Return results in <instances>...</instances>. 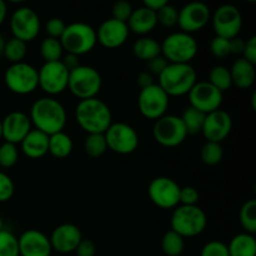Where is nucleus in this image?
I'll list each match as a JSON object with an SVG mask.
<instances>
[{"label": "nucleus", "instance_id": "obj_48", "mask_svg": "<svg viewBox=\"0 0 256 256\" xmlns=\"http://www.w3.org/2000/svg\"><path fill=\"white\" fill-rule=\"evenodd\" d=\"M242 58L252 64H256V36H252L248 42H245Z\"/></svg>", "mask_w": 256, "mask_h": 256}, {"label": "nucleus", "instance_id": "obj_16", "mask_svg": "<svg viewBox=\"0 0 256 256\" xmlns=\"http://www.w3.org/2000/svg\"><path fill=\"white\" fill-rule=\"evenodd\" d=\"M212 19L210 8L202 2H192L179 10L178 14V26L180 32L192 35L200 32L208 25Z\"/></svg>", "mask_w": 256, "mask_h": 256}, {"label": "nucleus", "instance_id": "obj_30", "mask_svg": "<svg viewBox=\"0 0 256 256\" xmlns=\"http://www.w3.org/2000/svg\"><path fill=\"white\" fill-rule=\"evenodd\" d=\"M185 239L172 230L164 234L162 239V250L166 256H180L184 252Z\"/></svg>", "mask_w": 256, "mask_h": 256}, {"label": "nucleus", "instance_id": "obj_53", "mask_svg": "<svg viewBox=\"0 0 256 256\" xmlns=\"http://www.w3.org/2000/svg\"><path fill=\"white\" fill-rule=\"evenodd\" d=\"M6 15H8V6L5 4V2L0 0V25L4 22V20L6 19Z\"/></svg>", "mask_w": 256, "mask_h": 256}, {"label": "nucleus", "instance_id": "obj_40", "mask_svg": "<svg viewBox=\"0 0 256 256\" xmlns=\"http://www.w3.org/2000/svg\"><path fill=\"white\" fill-rule=\"evenodd\" d=\"M210 52L215 58H219V59H224V58L232 55V52H230V40L220 36H214L210 42Z\"/></svg>", "mask_w": 256, "mask_h": 256}, {"label": "nucleus", "instance_id": "obj_11", "mask_svg": "<svg viewBox=\"0 0 256 256\" xmlns=\"http://www.w3.org/2000/svg\"><path fill=\"white\" fill-rule=\"evenodd\" d=\"M155 142L164 148H176L185 142L188 132L182 119L178 115L166 114L155 120L152 126Z\"/></svg>", "mask_w": 256, "mask_h": 256}, {"label": "nucleus", "instance_id": "obj_23", "mask_svg": "<svg viewBox=\"0 0 256 256\" xmlns=\"http://www.w3.org/2000/svg\"><path fill=\"white\" fill-rule=\"evenodd\" d=\"M129 32L139 36H148L158 25L156 12H152L145 6L136 8L132 10L129 20L126 22Z\"/></svg>", "mask_w": 256, "mask_h": 256}, {"label": "nucleus", "instance_id": "obj_37", "mask_svg": "<svg viewBox=\"0 0 256 256\" xmlns=\"http://www.w3.org/2000/svg\"><path fill=\"white\" fill-rule=\"evenodd\" d=\"M0 256H20L18 238L9 230L0 232Z\"/></svg>", "mask_w": 256, "mask_h": 256}, {"label": "nucleus", "instance_id": "obj_56", "mask_svg": "<svg viewBox=\"0 0 256 256\" xmlns=\"http://www.w3.org/2000/svg\"><path fill=\"white\" fill-rule=\"evenodd\" d=\"M252 109H255V92L252 96Z\"/></svg>", "mask_w": 256, "mask_h": 256}, {"label": "nucleus", "instance_id": "obj_2", "mask_svg": "<svg viewBox=\"0 0 256 256\" xmlns=\"http://www.w3.org/2000/svg\"><path fill=\"white\" fill-rule=\"evenodd\" d=\"M75 119L86 134H104L112 124L109 105L99 98L80 100L75 108Z\"/></svg>", "mask_w": 256, "mask_h": 256}, {"label": "nucleus", "instance_id": "obj_15", "mask_svg": "<svg viewBox=\"0 0 256 256\" xmlns=\"http://www.w3.org/2000/svg\"><path fill=\"white\" fill-rule=\"evenodd\" d=\"M148 195L152 204L160 209H175L180 205V186L172 178L158 176L152 179L148 188Z\"/></svg>", "mask_w": 256, "mask_h": 256}, {"label": "nucleus", "instance_id": "obj_52", "mask_svg": "<svg viewBox=\"0 0 256 256\" xmlns=\"http://www.w3.org/2000/svg\"><path fill=\"white\" fill-rule=\"evenodd\" d=\"M166 4H168V0H144L142 6L148 8V9H150L152 12H156Z\"/></svg>", "mask_w": 256, "mask_h": 256}, {"label": "nucleus", "instance_id": "obj_43", "mask_svg": "<svg viewBox=\"0 0 256 256\" xmlns=\"http://www.w3.org/2000/svg\"><path fill=\"white\" fill-rule=\"evenodd\" d=\"M132 10L134 9H132V4L129 2H126V0H120V2H116L112 5V18L115 20H119V22H128Z\"/></svg>", "mask_w": 256, "mask_h": 256}, {"label": "nucleus", "instance_id": "obj_8", "mask_svg": "<svg viewBox=\"0 0 256 256\" xmlns=\"http://www.w3.org/2000/svg\"><path fill=\"white\" fill-rule=\"evenodd\" d=\"M4 82L8 89L14 94H32L39 88L38 69L25 62L12 64L5 70Z\"/></svg>", "mask_w": 256, "mask_h": 256}, {"label": "nucleus", "instance_id": "obj_28", "mask_svg": "<svg viewBox=\"0 0 256 256\" xmlns=\"http://www.w3.org/2000/svg\"><path fill=\"white\" fill-rule=\"evenodd\" d=\"M72 139L64 132H56L49 136V150L48 152L52 154L56 159L68 158L72 152Z\"/></svg>", "mask_w": 256, "mask_h": 256}, {"label": "nucleus", "instance_id": "obj_6", "mask_svg": "<svg viewBox=\"0 0 256 256\" xmlns=\"http://www.w3.org/2000/svg\"><path fill=\"white\" fill-rule=\"evenodd\" d=\"M60 42L64 52L76 56L85 55L92 52L96 45V30L86 22H72L65 28L60 38Z\"/></svg>", "mask_w": 256, "mask_h": 256}, {"label": "nucleus", "instance_id": "obj_57", "mask_svg": "<svg viewBox=\"0 0 256 256\" xmlns=\"http://www.w3.org/2000/svg\"><path fill=\"white\" fill-rule=\"evenodd\" d=\"M2 139V120H0V140Z\"/></svg>", "mask_w": 256, "mask_h": 256}, {"label": "nucleus", "instance_id": "obj_12", "mask_svg": "<svg viewBox=\"0 0 256 256\" xmlns=\"http://www.w3.org/2000/svg\"><path fill=\"white\" fill-rule=\"evenodd\" d=\"M10 30L12 38L24 42H32L36 39L42 29V22L34 9L29 6H22L14 10L10 16Z\"/></svg>", "mask_w": 256, "mask_h": 256}, {"label": "nucleus", "instance_id": "obj_55", "mask_svg": "<svg viewBox=\"0 0 256 256\" xmlns=\"http://www.w3.org/2000/svg\"><path fill=\"white\" fill-rule=\"evenodd\" d=\"M4 222H2V215H0V232H2V229H4Z\"/></svg>", "mask_w": 256, "mask_h": 256}, {"label": "nucleus", "instance_id": "obj_51", "mask_svg": "<svg viewBox=\"0 0 256 256\" xmlns=\"http://www.w3.org/2000/svg\"><path fill=\"white\" fill-rule=\"evenodd\" d=\"M245 46V40L242 39L240 36L234 38L230 40V52L234 55H242Z\"/></svg>", "mask_w": 256, "mask_h": 256}, {"label": "nucleus", "instance_id": "obj_26", "mask_svg": "<svg viewBox=\"0 0 256 256\" xmlns=\"http://www.w3.org/2000/svg\"><path fill=\"white\" fill-rule=\"evenodd\" d=\"M229 256H256L255 236L248 232L235 235L228 244Z\"/></svg>", "mask_w": 256, "mask_h": 256}, {"label": "nucleus", "instance_id": "obj_34", "mask_svg": "<svg viewBox=\"0 0 256 256\" xmlns=\"http://www.w3.org/2000/svg\"><path fill=\"white\" fill-rule=\"evenodd\" d=\"M28 52V45L26 42H22V40L16 39V38H12L5 42L4 48V55L6 60H9L12 64H16V62H22L24 58L26 56Z\"/></svg>", "mask_w": 256, "mask_h": 256}, {"label": "nucleus", "instance_id": "obj_54", "mask_svg": "<svg viewBox=\"0 0 256 256\" xmlns=\"http://www.w3.org/2000/svg\"><path fill=\"white\" fill-rule=\"evenodd\" d=\"M5 42H6V40H5V38L0 34V55H2V52H4Z\"/></svg>", "mask_w": 256, "mask_h": 256}, {"label": "nucleus", "instance_id": "obj_22", "mask_svg": "<svg viewBox=\"0 0 256 256\" xmlns=\"http://www.w3.org/2000/svg\"><path fill=\"white\" fill-rule=\"evenodd\" d=\"M20 256H50L52 245L49 236L36 229L25 230L18 238Z\"/></svg>", "mask_w": 256, "mask_h": 256}, {"label": "nucleus", "instance_id": "obj_9", "mask_svg": "<svg viewBox=\"0 0 256 256\" xmlns=\"http://www.w3.org/2000/svg\"><path fill=\"white\" fill-rule=\"evenodd\" d=\"M108 149L119 155L132 154L139 146V135L132 125L122 122H112L104 132Z\"/></svg>", "mask_w": 256, "mask_h": 256}, {"label": "nucleus", "instance_id": "obj_1", "mask_svg": "<svg viewBox=\"0 0 256 256\" xmlns=\"http://www.w3.org/2000/svg\"><path fill=\"white\" fill-rule=\"evenodd\" d=\"M30 122L35 129L48 136L64 132L68 115L64 105L52 96L39 98L30 109Z\"/></svg>", "mask_w": 256, "mask_h": 256}, {"label": "nucleus", "instance_id": "obj_19", "mask_svg": "<svg viewBox=\"0 0 256 256\" xmlns=\"http://www.w3.org/2000/svg\"><path fill=\"white\" fill-rule=\"evenodd\" d=\"M129 34L130 32L126 22L110 18L99 25L96 30V40L106 49H116L125 44Z\"/></svg>", "mask_w": 256, "mask_h": 256}, {"label": "nucleus", "instance_id": "obj_7", "mask_svg": "<svg viewBox=\"0 0 256 256\" xmlns=\"http://www.w3.org/2000/svg\"><path fill=\"white\" fill-rule=\"evenodd\" d=\"M102 86L100 72L89 65H82L69 72L68 89L79 100L96 98Z\"/></svg>", "mask_w": 256, "mask_h": 256}, {"label": "nucleus", "instance_id": "obj_39", "mask_svg": "<svg viewBox=\"0 0 256 256\" xmlns=\"http://www.w3.org/2000/svg\"><path fill=\"white\" fill-rule=\"evenodd\" d=\"M178 14H179V10L174 6V5L169 4L162 8L159 12H156V19L158 24H160L164 28H174L178 25Z\"/></svg>", "mask_w": 256, "mask_h": 256}, {"label": "nucleus", "instance_id": "obj_21", "mask_svg": "<svg viewBox=\"0 0 256 256\" xmlns=\"http://www.w3.org/2000/svg\"><path fill=\"white\" fill-rule=\"evenodd\" d=\"M52 249L59 254H70L76 250L82 240V230L74 224H62L52 230L49 236Z\"/></svg>", "mask_w": 256, "mask_h": 256}, {"label": "nucleus", "instance_id": "obj_17", "mask_svg": "<svg viewBox=\"0 0 256 256\" xmlns=\"http://www.w3.org/2000/svg\"><path fill=\"white\" fill-rule=\"evenodd\" d=\"M190 106L204 114L219 110L224 99V92L210 84L209 82H196L188 94Z\"/></svg>", "mask_w": 256, "mask_h": 256}, {"label": "nucleus", "instance_id": "obj_5", "mask_svg": "<svg viewBox=\"0 0 256 256\" xmlns=\"http://www.w3.org/2000/svg\"><path fill=\"white\" fill-rule=\"evenodd\" d=\"M160 48L162 55L170 64H190L199 52L195 38L182 32H175L165 36Z\"/></svg>", "mask_w": 256, "mask_h": 256}, {"label": "nucleus", "instance_id": "obj_31", "mask_svg": "<svg viewBox=\"0 0 256 256\" xmlns=\"http://www.w3.org/2000/svg\"><path fill=\"white\" fill-rule=\"evenodd\" d=\"M40 55L44 59L45 62H60L64 55V49L59 39H52V38H45L40 42Z\"/></svg>", "mask_w": 256, "mask_h": 256}, {"label": "nucleus", "instance_id": "obj_24", "mask_svg": "<svg viewBox=\"0 0 256 256\" xmlns=\"http://www.w3.org/2000/svg\"><path fill=\"white\" fill-rule=\"evenodd\" d=\"M22 154L30 159H40L45 156L49 150V136L36 129L30 130L29 134L20 142Z\"/></svg>", "mask_w": 256, "mask_h": 256}, {"label": "nucleus", "instance_id": "obj_13", "mask_svg": "<svg viewBox=\"0 0 256 256\" xmlns=\"http://www.w3.org/2000/svg\"><path fill=\"white\" fill-rule=\"evenodd\" d=\"M169 102L170 98L156 82L152 86L140 90L138 98V108L140 114L149 120H158L166 115Z\"/></svg>", "mask_w": 256, "mask_h": 256}, {"label": "nucleus", "instance_id": "obj_33", "mask_svg": "<svg viewBox=\"0 0 256 256\" xmlns=\"http://www.w3.org/2000/svg\"><path fill=\"white\" fill-rule=\"evenodd\" d=\"M240 224L248 234L254 235L256 232V200L250 199L244 202L239 212Z\"/></svg>", "mask_w": 256, "mask_h": 256}, {"label": "nucleus", "instance_id": "obj_36", "mask_svg": "<svg viewBox=\"0 0 256 256\" xmlns=\"http://www.w3.org/2000/svg\"><path fill=\"white\" fill-rule=\"evenodd\" d=\"M84 150L90 158H100L108 150L104 134H88L84 142Z\"/></svg>", "mask_w": 256, "mask_h": 256}, {"label": "nucleus", "instance_id": "obj_27", "mask_svg": "<svg viewBox=\"0 0 256 256\" xmlns=\"http://www.w3.org/2000/svg\"><path fill=\"white\" fill-rule=\"evenodd\" d=\"M132 52L138 59L148 62L154 58L162 55V48H160V42H158L152 38L140 36L132 44Z\"/></svg>", "mask_w": 256, "mask_h": 256}, {"label": "nucleus", "instance_id": "obj_20", "mask_svg": "<svg viewBox=\"0 0 256 256\" xmlns=\"http://www.w3.org/2000/svg\"><path fill=\"white\" fill-rule=\"evenodd\" d=\"M32 126V122H30V118L28 114L19 112V110L9 112L2 120V139L6 142H12V144H20L22 139L30 132Z\"/></svg>", "mask_w": 256, "mask_h": 256}, {"label": "nucleus", "instance_id": "obj_29", "mask_svg": "<svg viewBox=\"0 0 256 256\" xmlns=\"http://www.w3.org/2000/svg\"><path fill=\"white\" fill-rule=\"evenodd\" d=\"M205 116H206V114L199 112L195 108H185L180 119H182V124H184L188 135H195L202 132V126H204Z\"/></svg>", "mask_w": 256, "mask_h": 256}, {"label": "nucleus", "instance_id": "obj_4", "mask_svg": "<svg viewBox=\"0 0 256 256\" xmlns=\"http://www.w3.org/2000/svg\"><path fill=\"white\" fill-rule=\"evenodd\" d=\"M172 230L180 236L195 238L202 234L208 226V216L198 205H179L174 209L170 219Z\"/></svg>", "mask_w": 256, "mask_h": 256}, {"label": "nucleus", "instance_id": "obj_3", "mask_svg": "<svg viewBox=\"0 0 256 256\" xmlns=\"http://www.w3.org/2000/svg\"><path fill=\"white\" fill-rule=\"evenodd\" d=\"M158 85L168 96H184L196 84L198 74L192 64H168L158 76Z\"/></svg>", "mask_w": 256, "mask_h": 256}, {"label": "nucleus", "instance_id": "obj_38", "mask_svg": "<svg viewBox=\"0 0 256 256\" xmlns=\"http://www.w3.org/2000/svg\"><path fill=\"white\" fill-rule=\"evenodd\" d=\"M19 160V149L18 145L4 142L0 145V166L2 169L12 168Z\"/></svg>", "mask_w": 256, "mask_h": 256}, {"label": "nucleus", "instance_id": "obj_46", "mask_svg": "<svg viewBox=\"0 0 256 256\" xmlns=\"http://www.w3.org/2000/svg\"><path fill=\"white\" fill-rule=\"evenodd\" d=\"M169 62L165 60V58L162 55H159V56L154 58L150 62H148V72L152 75V76H159L162 72V70L166 68V65Z\"/></svg>", "mask_w": 256, "mask_h": 256}, {"label": "nucleus", "instance_id": "obj_18", "mask_svg": "<svg viewBox=\"0 0 256 256\" xmlns=\"http://www.w3.org/2000/svg\"><path fill=\"white\" fill-rule=\"evenodd\" d=\"M232 129V119L230 114L225 110H215V112L206 114L202 126V134L206 139V142H219L226 139Z\"/></svg>", "mask_w": 256, "mask_h": 256}, {"label": "nucleus", "instance_id": "obj_14", "mask_svg": "<svg viewBox=\"0 0 256 256\" xmlns=\"http://www.w3.org/2000/svg\"><path fill=\"white\" fill-rule=\"evenodd\" d=\"M39 88L48 94V96L59 95L68 89L69 70L62 65V62H44L38 70Z\"/></svg>", "mask_w": 256, "mask_h": 256}, {"label": "nucleus", "instance_id": "obj_47", "mask_svg": "<svg viewBox=\"0 0 256 256\" xmlns=\"http://www.w3.org/2000/svg\"><path fill=\"white\" fill-rule=\"evenodd\" d=\"M75 252H76V256H95L96 246H95V244L90 239H84L82 238Z\"/></svg>", "mask_w": 256, "mask_h": 256}, {"label": "nucleus", "instance_id": "obj_50", "mask_svg": "<svg viewBox=\"0 0 256 256\" xmlns=\"http://www.w3.org/2000/svg\"><path fill=\"white\" fill-rule=\"evenodd\" d=\"M60 62H62V65H64V66L66 68L69 72H72V70H74L75 68H78L80 65L79 56H76V55H74V54H69V52H66L65 55H62V58Z\"/></svg>", "mask_w": 256, "mask_h": 256}, {"label": "nucleus", "instance_id": "obj_42", "mask_svg": "<svg viewBox=\"0 0 256 256\" xmlns=\"http://www.w3.org/2000/svg\"><path fill=\"white\" fill-rule=\"evenodd\" d=\"M200 256H229L228 245L220 240H212L202 246Z\"/></svg>", "mask_w": 256, "mask_h": 256}, {"label": "nucleus", "instance_id": "obj_25", "mask_svg": "<svg viewBox=\"0 0 256 256\" xmlns=\"http://www.w3.org/2000/svg\"><path fill=\"white\" fill-rule=\"evenodd\" d=\"M230 75L232 85L238 89H250L256 80L255 65L245 60L244 58H239L230 68Z\"/></svg>", "mask_w": 256, "mask_h": 256}, {"label": "nucleus", "instance_id": "obj_44", "mask_svg": "<svg viewBox=\"0 0 256 256\" xmlns=\"http://www.w3.org/2000/svg\"><path fill=\"white\" fill-rule=\"evenodd\" d=\"M66 24L60 18H52L48 20L46 25H45V32H46L48 38H52V39H59L62 38V32H64Z\"/></svg>", "mask_w": 256, "mask_h": 256}, {"label": "nucleus", "instance_id": "obj_32", "mask_svg": "<svg viewBox=\"0 0 256 256\" xmlns=\"http://www.w3.org/2000/svg\"><path fill=\"white\" fill-rule=\"evenodd\" d=\"M208 82L212 85H214L216 89L224 92H228L230 88L232 86V75H230L229 68L224 66V65H215L212 68L209 72V80Z\"/></svg>", "mask_w": 256, "mask_h": 256}, {"label": "nucleus", "instance_id": "obj_49", "mask_svg": "<svg viewBox=\"0 0 256 256\" xmlns=\"http://www.w3.org/2000/svg\"><path fill=\"white\" fill-rule=\"evenodd\" d=\"M136 82H138V85L140 86V89H145V88H149V86H152V85L155 84L154 76H152V75L150 74L148 70L142 72L139 75H138Z\"/></svg>", "mask_w": 256, "mask_h": 256}, {"label": "nucleus", "instance_id": "obj_45", "mask_svg": "<svg viewBox=\"0 0 256 256\" xmlns=\"http://www.w3.org/2000/svg\"><path fill=\"white\" fill-rule=\"evenodd\" d=\"M199 199H200V194L199 192H198L196 188L194 186L180 188V196H179L180 205H186V206L198 205Z\"/></svg>", "mask_w": 256, "mask_h": 256}, {"label": "nucleus", "instance_id": "obj_10", "mask_svg": "<svg viewBox=\"0 0 256 256\" xmlns=\"http://www.w3.org/2000/svg\"><path fill=\"white\" fill-rule=\"evenodd\" d=\"M215 36L232 40L239 36L242 28V15L239 8L232 4H222L218 8L210 19Z\"/></svg>", "mask_w": 256, "mask_h": 256}, {"label": "nucleus", "instance_id": "obj_41", "mask_svg": "<svg viewBox=\"0 0 256 256\" xmlns=\"http://www.w3.org/2000/svg\"><path fill=\"white\" fill-rule=\"evenodd\" d=\"M15 184L12 178L4 172H0V202H6L14 196Z\"/></svg>", "mask_w": 256, "mask_h": 256}, {"label": "nucleus", "instance_id": "obj_35", "mask_svg": "<svg viewBox=\"0 0 256 256\" xmlns=\"http://www.w3.org/2000/svg\"><path fill=\"white\" fill-rule=\"evenodd\" d=\"M200 158H202V162L209 166L218 165L224 158V150H222V144L206 142L200 150Z\"/></svg>", "mask_w": 256, "mask_h": 256}]
</instances>
